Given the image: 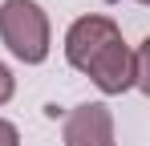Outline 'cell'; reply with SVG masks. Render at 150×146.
Wrapping results in <instances>:
<instances>
[{
    "label": "cell",
    "mask_w": 150,
    "mask_h": 146,
    "mask_svg": "<svg viewBox=\"0 0 150 146\" xmlns=\"http://www.w3.org/2000/svg\"><path fill=\"white\" fill-rule=\"evenodd\" d=\"M114 41H122L118 21L105 16V12H85V16H77V21L65 28V61H69L77 73H85L93 65V57H98L101 49H110Z\"/></svg>",
    "instance_id": "7a4b0ae2"
},
{
    "label": "cell",
    "mask_w": 150,
    "mask_h": 146,
    "mask_svg": "<svg viewBox=\"0 0 150 146\" xmlns=\"http://www.w3.org/2000/svg\"><path fill=\"white\" fill-rule=\"evenodd\" d=\"M61 142L65 146H118L114 134V110L105 101H81L65 114L61 126Z\"/></svg>",
    "instance_id": "3957f363"
},
{
    "label": "cell",
    "mask_w": 150,
    "mask_h": 146,
    "mask_svg": "<svg viewBox=\"0 0 150 146\" xmlns=\"http://www.w3.org/2000/svg\"><path fill=\"white\" fill-rule=\"evenodd\" d=\"M0 146H21V130H16V122L0 118Z\"/></svg>",
    "instance_id": "52a82bcc"
},
{
    "label": "cell",
    "mask_w": 150,
    "mask_h": 146,
    "mask_svg": "<svg viewBox=\"0 0 150 146\" xmlns=\"http://www.w3.org/2000/svg\"><path fill=\"white\" fill-rule=\"evenodd\" d=\"M85 77L98 85L101 97H122L126 89H134V49L126 41H114L110 49H101L93 57V65L85 69Z\"/></svg>",
    "instance_id": "277c9868"
},
{
    "label": "cell",
    "mask_w": 150,
    "mask_h": 146,
    "mask_svg": "<svg viewBox=\"0 0 150 146\" xmlns=\"http://www.w3.org/2000/svg\"><path fill=\"white\" fill-rule=\"evenodd\" d=\"M0 45L21 65H45L53 53V24L37 0H0Z\"/></svg>",
    "instance_id": "6da1fadb"
},
{
    "label": "cell",
    "mask_w": 150,
    "mask_h": 146,
    "mask_svg": "<svg viewBox=\"0 0 150 146\" xmlns=\"http://www.w3.org/2000/svg\"><path fill=\"white\" fill-rule=\"evenodd\" d=\"M146 4H150V0H146Z\"/></svg>",
    "instance_id": "9c48e42d"
},
{
    "label": "cell",
    "mask_w": 150,
    "mask_h": 146,
    "mask_svg": "<svg viewBox=\"0 0 150 146\" xmlns=\"http://www.w3.org/2000/svg\"><path fill=\"white\" fill-rule=\"evenodd\" d=\"M12 94H16V77H12V69L0 61V106H8Z\"/></svg>",
    "instance_id": "8992f818"
},
{
    "label": "cell",
    "mask_w": 150,
    "mask_h": 146,
    "mask_svg": "<svg viewBox=\"0 0 150 146\" xmlns=\"http://www.w3.org/2000/svg\"><path fill=\"white\" fill-rule=\"evenodd\" d=\"M134 89H142L150 97V37L134 49Z\"/></svg>",
    "instance_id": "5b68a950"
},
{
    "label": "cell",
    "mask_w": 150,
    "mask_h": 146,
    "mask_svg": "<svg viewBox=\"0 0 150 146\" xmlns=\"http://www.w3.org/2000/svg\"><path fill=\"white\" fill-rule=\"evenodd\" d=\"M138 4H146V0H138Z\"/></svg>",
    "instance_id": "ba28073f"
}]
</instances>
